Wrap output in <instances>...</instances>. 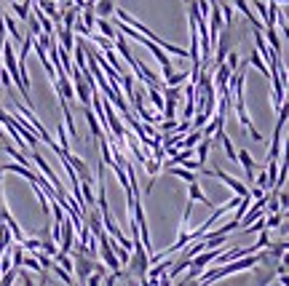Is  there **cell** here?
Instances as JSON below:
<instances>
[{
  "label": "cell",
  "mask_w": 289,
  "mask_h": 286,
  "mask_svg": "<svg viewBox=\"0 0 289 286\" xmlns=\"http://www.w3.org/2000/svg\"><path fill=\"white\" fill-rule=\"evenodd\" d=\"M96 241L102 243V265H105L110 273H118L121 270V262H118V257L112 254V249H110V236L105 233V236H99Z\"/></svg>",
  "instance_id": "1"
},
{
  "label": "cell",
  "mask_w": 289,
  "mask_h": 286,
  "mask_svg": "<svg viewBox=\"0 0 289 286\" xmlns=\"http://www.w3.org/2000/svg\"><path fill=\"white\" fill-rule=\"evenodd\" d=\"M209 174H212V176H217V179H222L225 185H228V187H230V190H233V193H236V196H239V198H246V196H249V187L244 185V182L233 179V176H230V174H225L222 169H212V171H209Z\"/></svg>",
  "instance_id": "2"
},
{
  "label": "cell",
  "mask_w": 289,
  "mask_h": 286,
  "mask_svg": "<svg viewBox=\"0 0 289 286\" xmlns=\"http://www.w3.org/2000/svg\"><path fill=\"white\" fill-rule=\"evenodd\" d=\"M94 265L96 262L94 260H89V257H83V254H75V262H72V273L78 276V281H86L89 276L94 273Z\"/></svg>",
  "instance_id": "3"
},
{
  "label": "cell",
  "mask_w": 289,
  "mask_h": 286,
  "mask_svg": "<svg viewBox=\"0 0 289 286\" xmlns=\"http://www.w3.org/2000/svg\"><path fill=\"white\" fill-rule=\"evenodd\" d=\"M67 163L72 166V171H75V176H81L86 185H94V176H91V169L86 166V161H81L78 155H72V153H67Z\"/></svg>",
  "instance_id": "4"
},
{
  "label": "cell",
  "mask_w": 289,
  "mask_h": 286,
  "mask_svg": "<svg viewBox=\"0 0 289 286\" xmlns=\"http://www.w3.org/2000/svg\"><path fill=\"white\" fill-rule=\"evenodd\" d=\"M236 161H239V163L244 166V171H246V182L252 185V182H254V169H257V163H254V158L249 155L246 150H239V153H236Z\"/></svg>",
  "instance_id": "5"
},
{
  "label": "cell",
  "mask_w": 289,
  "mask_h": 286,
  "mask_svg": "<svg viewBox=\"0 0 289 286\" xmlns=\"http://www.w3.org/2000/svg\"><path fill=\"white\" fill-rule=\"evenodd\" d=\"M188 203H203V206H209V209H214V203L209 201V196H203V190H201V185H198V182H190V187H188Z\"/></svg>",
  "instance_id": "6"
},
{
  "label": "cell",
  "mask_w": 289,
  "mask_h": 286,
  "mask_svg": "<svg viewBox=\"0 0 289 286\" xmlns=\"http://www.w3.org/2000/svg\"><path fill=\"white\" fill-rule=\"evenodd\" d=\"M233 5H236V8H239V11H241V14H244V16H246V19H249V22H252L254 32H263V22H260V19H257V16H254L252 5H249V3H246V0H233Z\"/></svg>",
  "instance_id": "7"
},
{
  "label": "cell",
  "mask_w": 289,
  "mask_h": 286,
  "mask_svg": "<svg viewBox=\"0 0 289 286\" xmlns=\"http://www.w3.org/2000/svg\"><path fill=\"white\" fill-rule=\"evenodd\" d=\"M115 14V0H96L94 3V16L96 19H107Z\"/></svg>",
  "instance_id": "8"
},
{
  "label": "cell",
  "mask_w": 289,
  "mask_h": 286,
  "mask_svg": "<svg viewBox=\"0 0 289 286\" xmlns=\"http://www.w3.org/2000/svg\"><path fill=\"white\" fill-rule=\"evenodd\" d=\"M83 115H86V123H89V134H91V139H102V126L96 121V115L91 112V107H81Z\"/></svg>",
  "instance_id": "9"
},
{
  "label": "cell",
  "mask_w": 289,
  "mask_h": 286,
  "mask_svg": "<svg viewBox=\"0 0 289 286\" xmlns=\"http://www.w3.org/2000/svg\"><path fill=\"white\" fill-rule=\"evenodd\" d=\"M56 32H59V48H65L67 54H70V51L75 48V32L65 30V27H56Z\"/></svg>",
  "instance_id": "10"
},
{
  "label": "cell",
  "mask_w": 289,
  "mask_h": 286,
  "mask_svg": "<svg viewBox=\"0 0 289 286\" xmlns=\"http://www.w3.org/2000/svg\"><path fill=\"white\" fill-rule=\"evenodd\" d=\"M263 41L270 45V48L276 51V54H281V38H279V32H276V27H263Z\"/></svg>",
  "instance_id": "11"
},
{
  "label": "cell",
  "mask_w": 289,
  "mask_h": 286,
  "mask_svg": "<svg viewBox=\"0 0 289 286\" xmlns=\"http://www.w3.org/2000/svg\"><path fill=\"white\" fill-rule=\"evenodd\" d=\"M265 249H268L265 254H268L270 260H284V257H287V249H289V243H287V241H279V243L270 241L268 246H265Z\"/></svg>",
  "instance_id": "12"
},
{
  "label": "cell",
  "mask_w": 289,
  "mask_h": 286,
  "mask_svg": "<svg viewBox=\"0 0 289 286\" xmlns=\"http://www.w3.org/2000/svg\"><path fill=\"white\" fill-rule=\"evenodd\" d=\"M214 147V139H201L196 145V161H198V166H203L206 163V158H209V150Z\"/></svg>",
  "instance_id": "13"
},
{
  "label": "cell",
  "mask_w": 289,
  "mask_h": 286,
  "mask_svg": "<svg viewBox=\"0 0 289 286\" xmlns=\"http://www.w3.org/2000/svg\"><path fill=\"white\" fill-rule=\"evenodd\" d=\"M147 99L153 102V107L158 110V115L163 118V96H161V91H158L156 86H147Z\"/></svg>",
  "instance_id": "14"
},
{
  "label": "cell",
  "mask_w": 289,
  "mask_h": 286,
  "mask_svg": "<svg viewBox=\"0 0 289 286\" xmlns=\"http://www.w3.org/2000/svg\"><path fill=\"white\" fill-rule=\"evenodd\" d=\"M94 27H96V30H99L105 38H107V41H115V35H118V32H115V27H112L107 19H96V22H94Z\"/></svg>",
  "instance_id": "15"
},
{
  "label": "cell",
  "mask_w": 289,
  "mask_h": 286,
  "mask_svg": "<svg viewBox=\"0 0 289 286\" xmlns=\"http://www.w3.org/2000/svg\"><path fill=\"white\" fill-rule=\"evenodd\" d=\"M201 139H203V136H201V131L196 129V131H188V134H185L182 139H179V145H182L185 150H193V147H196Z\"/></svg>",
  "instance_id": "16"
},
{
  "label": "cell",
  "mask_w": 289,
  "mask_h": 286,
  "mask_svg": "<svg viewBox=\"0 0 289 286\" xmlns=\"http://www.w3.org/2000/svg\"><path fill=\"white\" fill-rule=\"evenodd\" d=\"M11 8H14V14L19 16L22 22L30 19V8H32V0H24V3H11Z\"/></svg>",
  "instance_id": "17"
},
{
  "label": "cell",
  "mask_w": 289,
  "mask_h": 286,
  "mask_svg": "<svg viewBox=\"0 0 289 286\" xmlns=\"http://www.w3.org/2000/svg\"><path fill=\"white\" fill-rule=\"evenodd\" d=\"M169 174H174V176H179V179H185L190 185V182H198V176H196V171H188V169H179V166H172V169H166Z\"/></svg>",
  "instance_id": "18"
},
{
  "label": "cell",
  "mask_w": 289,
  "mask_h": 286,
  "mask_svg": "<svg viewBox=\"0 0 289 286\" xmlns=\"http://www.w3.org/2000/svg\"><path fill=\"white\" fill-rule=\"evenodd\" d=\"M22 267H24V270H30V273H38V276H41V265H38V260H35V254H27L24 251V260H22Z\"/></svg>",
  "instance_id": "19"
},
{
  "label": "cell",
  "mask_w": 289,
  "mask_h": 286,
  "mask_svg": "<svg viewBox=\"0 0 289 286\" xmlns=\"http://www.w3.org/2000/svg\"><path fill=\"white\" fill-rule=\"evenodd\" d=\"M249 59H252V65H254V67H257V70H260V72H263V75H265V78H270V70H268V65H265V62H263V59H260V54H257V51H252V56H249Z\"/></svg>",
  "instance_id": "20"
},
{
  "label": "cell",
  "mask_w": 289,
  "mask_h": 286,
  "mask_svg": "<svg viewBox=\"0 0 289 286\" xmlns=\"http://www.w3.org/2000/svg\"><path fill=\"white\" fill-rule=\"evenodd\" d=\"M19 246H22L24 251H30V254H32V251H41V238H24Z\"/></svg>",
  "instance_id": "21"
},
{
  "label": "cell",
  "mask_w": 289,
  "mask_h": 286,
  "mask_svg": "<svg viewBox=\"0 0 289 286\" xmlns=\"http://www.w3.org/2000/svg\"><path fill=\"white\" fill-rule=\"evenodd\" d=\"M239 59H241V56H239V54H236V51H230V54H228V56H225V62H222V65H225V67H228V70H230V72H236V70H239Z\"/></svg>",
  "instance_id": "22"
},
{
  "label": "cell",
  "mask_w": 289,
  "mask_h": 286,
  "mask_svg": "<svg viewBox=\"0 0 289 286\" xmlns=\"http://www.w3.org/2000/svg\"><path fill=\"white\" fill-rule=\"evenodd\" d=\"M142 166H145V169H147V174H150V176H153V179H156V176H158V171H161V163H158V161H156V158H147V161H145Z\"/></svg>",
  "instance_id": "23"
},
{
  "label": "cell",
  "mask_w": 289,
  "mask_h": 286,
  "mask_svg": "<svg viewBox=\"0 0 289 286\" xmlns=\"http://www.w3.org/2000/svg\"><path fill=\"white\" fill-rule=\"evenodd\" d=\"M89 41H94L96 45H99V51H110L112 48V41H107V38H102V35H91Z\"/></svg>",
  "instance_id": "24"
},
{
  "label": "cell",
  "mask_w": 289,
  "mask_h": 286,
  "mask_svg": "<svg viewBox=\"0 0 289 286\" xmlns=\"http://www.w3.org/2000/svg\"><path fill=\"white\" fill-rule=\"evenodd\" d=\"M0 286H14V281H16V270H8V273H0Z\"/></svg>",
  "instance_id": "25"
},
{
  "label": "cell",
  "mask_w": 289,
  "mask_h": 286,
  "mask_svg": "<svg viewBox=\"0 0 289 286\" xmlns=\"http://www.w3.org/2000/svg\"><path fill=\"white\" fill-rule=\"evenodd\" d=\"M102 278H105V276H99V273H91V276H89L81 286H102Z\"/></svg>",
  "instance_id": "26"
},
{
  "label": "cell",
  "mask_w": 289,
  "mask_h": 286,
  "mask_svg": "<svg viewBox=\"0 0 289 286\" xmlns=\"http://www.w3.org/2000/svg\"><path fill=\"white\" fill-rule=\"evenodd\" d=\"M156 286H174V281H172V278L166 276V273H163V276L158 278V284H156Z\"/></svg>",
  "instance_id": "27"
},
{
  "label": "cell",
  "mask_w": 289,
  "mask_h": 286,
  "mask_svg": "<svg viewBox=\"0 0 289 286\" xmlns=\"http://www.w3.org/2000/svg\"><path fill=\"white\" fill-rule=\"evenodd\" d=\"M161 129H163V134H166V131H174V129H177V121H166Z\"/></svg>",
  "instance_id": "28"
},
{
  "label": "cell",
  "mask_w": 289,
  "mask_h": 286,
  "mask_svg": "<svg viewBox=\"0 0 289 286\" xmlns=\"http://www.w3.org/2000/svg\"><path fill=\"white\" fill-rule=\"evenodd\" d=\"M3 43H5V32H0V51H3Z\"/></svg>",
  "instance_id": "29"
},
{
  "label": "cell",
  "mask_w": 289,
  "mask_h": 286,
  "mask_svg": "<svg viewBox=\"0 0 289 286\" xmlns=\"http://www.w3.org/2000/svg\"><path fill=\"white\" fill-rule=\"evenodd\" d=\"M83 3H86V0H72V5H81V8H83Z\"/></svg>",
  "instance_id": "30"
},
{
  "label": "cell",
  "mask_w": 289,
  "mask_h": 286,
  "mask_svg": "<svg viewBox=\"0 0 289 286\" xmlns=\"http://www.w3.org/2000/svg\"><path fill=\"white\" fill-rule=\"evenodd\" d=\"M268 3H276V5H281V3H287V0H268Z\"/></svg>",
  "instance_id": "31"
},
{
  "label": "cell",
  "mask_w": 289,
  "mask_h": 286,
  "mask_svg": "<svg viewBox=\"0 0 289 286\" xmlns=\"http://www.w3.org/2000/svg\"><path fill=\"white\" fill-rule=\"evenodd\" d=\"M59 3H62V0H59Z\"/></svg>",
  "instance_id": "32"
},
{
  "label": "cell",
  "mask_w": 289,
  "mask_h": 286,
  "mask_svg": "<svg viewBox=\"0 0 289 286\" xmlns=\"http://www.w3.org/2000/svg\"><path fill=\"white\" fill-rule=\"evenodd\" d=\"M75 286H78V284H75Z\"/></svg>",
  "instance_id": "33"
}]
</instances>
